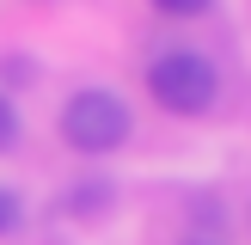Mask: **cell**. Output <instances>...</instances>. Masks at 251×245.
<instances>
[{
  "label": "cell",
  "mask_w": 251,
  "mask_h": 245,
  "mask_svg": "<svg viewBox=\"0 0 251 245\" xmlns=\"http://www.w3.org/2000/svg\"><path fill=\"white\" fill-rule=\"evenodd\" d=\"M153 6H159V12H178V19H190V12H202L208 0H153Z\"/></svg>",
  "instance_id": "5"
},
{
  "label": "cell",
  "mask_w": 251,
  "mask_h": 245,
  "mask_svg": "<svg viewBox=\"0 0 251 245\" xmlns=\"http://www.w3.org/2000/svg\"><path fill=\"white\" fill-rule=\"evenodd\" d=\"M19 220H25L19 196H12V190H0V233H19Z\"/></svg>",
  "instance_id": "3"
},
{
  "label": "cell",
  "mask_w": 251,
  "mask_h": 245,
  "mask_svg": "<svg viewBox=\"0 0 251 245\" xmlns=\"http://www.w3.org/2000/svg\"><path fill=\"white\" fill-rule=\"evenodd\" d=\"M12 141H19V110H12L6 98H0V153H6Z\"/></svg>",
  "instance_id": "4"
},
{
  "label": "cell",
  "mask_w": 251,
  "mask_h": 245,
  "mask_svg": "<svg viewBox=\"0 0 251 245\" xmlns=\"http://www.w3.org/2000/svg\"><path fill=\"white\" fill-rule=\"evenodd\" d=\"M61 141L80 147V153H110V147L129 141V104L117 92H74L61 104Z\"/></svg>",
  "instance_id": "2"
},
{
  "label": "cell",
  "mask_w": 251,
  "mask_h": 245,
  "mask_svg": "<svg viewBox=\"0 0 251 245\" xmlns=\"http://www.w3.org/2000/svg\"><path fill=\"white\" fill-rule=\"evenodd\" d=\"M147 92L166 110H178V117H202V110L215 104V92H221V74H215V61L196 55V49H172V55H159L153 68H147Z\"/></svg>",
  "instance_id": "1"
}]
</instances>
